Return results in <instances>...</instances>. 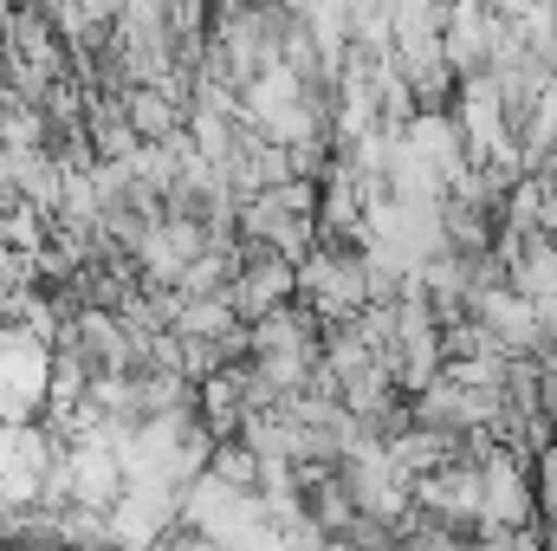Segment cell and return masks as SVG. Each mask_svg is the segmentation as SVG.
Instances as JSON below:
<instances>
[{
    "mask_svg": "<svg viewBox=\"0 0 557 551\" xmlns=\"http://www.w3.org/2000/svg\"><path fill=\"white\" fill-rule=\"evenodd\" d=\"M227 298H234L240 325L267 318V311H278L285 298H298V260L278 254V247H267V241H240V273H234V285H227Z\"/></svg>",
    "mask_w": 557,
    "mask_h": 551,
    "instance_id": "obj_1",
    "label": "cell"
},
{
    "mask_svg": "<svg viewBox=\"0 0 557 551\" xmlns=\"http://www.w3.org/2000/svg\"><path fill=\"white\" fill-rule=\"evenodd\" d=\"M234 325H240V311L227 292H182V311H175L182 338H227Z\"/></svg>",
    "mask_w": 557,
    "mask_h": 551,
    "instance_id": "obj_2",
    "label": "cell"
}]
</instances>
